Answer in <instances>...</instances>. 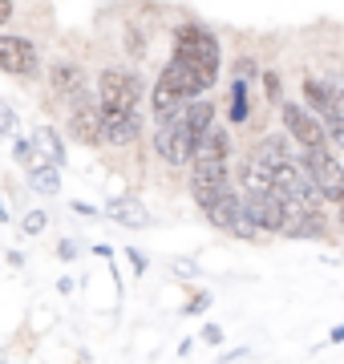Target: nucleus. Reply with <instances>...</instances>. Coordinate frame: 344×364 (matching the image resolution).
I'll return each instance as SVG.
<instances>
[{
  "mask_svg": "<svg viewBox=\"0 0 344 364\" xmlns=\"http://www.w3.org/2000/svg\"><path fill=\"white\" fill-rule=\"evenodd\" d=\"M183 105H186V97H183V93H178L174 85H166V81L158 77V85L150 90V114L158 117V122H166V117H171V114H178Z\"/></svg>",
  "mask_w": 344,
  "mask_h": 364,
  "instance_id": "12",
  "label": "nucleus"
},
{
  "mask_svg": "<svg viewBox=\"0 0 344 364\" xmlns=\"http://www.w3.org/2000/svg\"><path fill=\"white\" fill-rule=\"evenodd\" d=\"M328 340H332V344H340V340H344V324H340V328H332V336H328Z\"/></svg>",
  "mask_w": 344,
  "mask_h": 364,
  "instance_id": "28",
  "label": "nucleus"
},
{
  "mask_svg": "<svg viewBox=\"0 0 344 364\" xmlns=\"http://www.w3.org/2000/svg\"><path fill=\"white\" fill-rule=\"evenodd\" d=\"M304 162L312 170V182L324 195V203H340L344 207V166L340 158L332 154L328 146H316V150H304Z\"/></svg>",
  "mask_w": 344,
  "mask_h": 364,
  "instance_id": "5",
  "label": "nucleus"
},
{
  "mask_svg": "<svg viewBox=\"0 0 344 364\" xmlns=\"http://www.w3.org/2000/svg\"><path fill=\"white\" fill-rule=\"evenodd\" d=\"M73 210H77L81 219H93V215H97V210H93L90 203H73Z\"/></svg>",
  "mask_w": 344,
  "mask_h": 364,
  "instance_id": "25",
  "label": "nucleus"
},
{
  "mask_svg": "<svg viewBox=\"0 0 344 364\" xmlns=\"http://www.w3.org/2000/svg\"><path fill=\"white\" fill-rule=\"evenodd\" d=\"M33 142L45 150V154L53 158L57 166H65V146H61V134L53 130V126H37V134H33Z\"/></svg>",
  "mask_w": 344,
  "mask_h": 364,
  "instance_id": "17",
  "label": "nucleus"
},
{
  "mask_svg": "<svg viewBox=\"0 0 344 364\" xmlns=\"http://www.w3.org/2000/svg\"><path fill=\"white\" fill-rule=\"evenodd\" d=\"M199 340H207V344H223V328L207 324V328H203V336H199Z\"/></svg>",
  "mask_w": 344,
  "mask_h": 364,
  "instance_id": "22",
  "label": "nucleus"
},
{
  "mask_svg": "<svg viewBox=\"0 0 344 364\" xmlns=\"http://www.w3.org/2000/svg\"><path fill=\"white\" fill-rule=\"evenodd\" d=\"M57 251H61V259H73V255H77V247H73L69 239H65V243H61V247H57Z\"/></svg>",
  "mask_w": 344,
  "mask_h": 364,
  "instance_id": "27",
  "label": "nucleus"
},
{
  "mask_svg": "<svg viewBox=\"0 0 344 364\" xmlns=\"http://www.w3.org/2000/svg\"><path fill=\"white\" fill-rule=\"evenodd\" d=\"M49 77H53V90L61 93L65 102H77L81 93H90V90H85V73H81L77 65H53Z\"/></svg>",
  "mask_w": 344,
  "mask_h": 364,
  "instance_id": "13",
  "label": "nucleus"
},
{
  "mask_svg": "<svg viewBox=\"0 0 344 364\" xmlns=\"http://www.w3.org/2000/svg\"><path fill=\"white\" fill-rule=\"evenodd\" d=\"M4 219H9V210H4V203H0V223H4Z\"/></svg>",
  "mask_w": 344,
  "mask_h": 364,
  "instance_id": "29",
  "label": "nucleus"
},
{
  "mask_svg": "<svg viewBox=\"0 0 344 364\" xmlns=\"http://www.w3.org/2000/svg\"><path fill=\"white\" fill-rule=\"evenodd\" d=\"M203 308H207V296H195V299H190V308H186V312L195 316V312H203Z\"/></svg>",
  "mask_w": 344,
  "mask_h": 364,
  "instance_id": "26",
  "label": "nucleus"
},
{
  "mask_svg": "<svg viewBox=\"0 0 344 364\" xmlns=\"http://www.w3.org/2000/svg\"><path fill=\"white\" fill-rule=\"evenodd\" d=\"M231 122L235 126H243L247 117H252V97H247V77H239L235 73V81H231Z\"/></svg>",
  "mask_w": 344,
  "mask_h": 364,
  "instance_id": "14",
  "label": "nucleus"
},
{
  "mask_svg": "<svg viewBox=\"0 0 344 364\" xmlns=\"http://www.w3.org/2000/svg\"><path fill=\"white\" fill-rule=\"evenodd\" d=\"M37 65V49L28 37H0V69L9 77H33Z\"/></svg>",
  "mask_w": 344,
  "mask_h": 364,
  "instance_id": "10",
  "label": "nucleus"
},
{
  "mask_svg": "<svg viewBox=\"0 0 344 364\" xmlns=\"http://www.w3.org/2000/svg\"><path fill=\"white\" fill-rule=\"evenodd\" d=\"M16 130V109L9 102H0V138H9Z\"/></svg>",
  "mask_w": 344,
  "mask_h": 364,
  "instance_id": "19",
  "label": "nucleus"
},
{
  "mask_svg": "<svg viewBox=\"0 0 344 364\" xmlns=\"http://www.w3.org/2000/svg\"><path fill=\"white\" fill-rule=\"evenodd\" d=\"M28 186H33L37 195H57V191H61L57 162H49V166H41V170H28Z\"/></svg>",
  "mask_w": 344,
  "mask_h": 364,
  "instance_id": "18",
  "label": "nucleus"
},
{
  "mask_svg": "<svg viewBox=\"0 0 344 364\" xmlns=\"http://www.w3.org/2000/svg\"><path fill=\"white\" fill-rule=\"evenodd\" d=\"M340 97H344V90H340Z\"/></svg>",
  "mask_w": 344,
  "mask_h": 364,
  "instance_id": "30",
  "label": "nucleus"
},
{
  "mask_svg": "<svg viewBox=\"0 0 344 364\" xmlns=\"http://www.w3.org/2000/svg\"><path fill=\"white\" fill-rule=\"evenodd\" d=\"M304 97L320 114V122H324L328 142L344 150V97H340V90H332L324 81H304Z\"/></svg>",
  "mask_w": 344,
  "mask_h": 364,
  "instance_id": "3",
  "label": "nucleus"
},
{
  "mask_svg": "<svg viewBox=\"0 0 344 364\" xmlns=\"http://www.w3.org/2000/svg\"><path fill=\"white\" fill-rule=\"evenodd\" d=\"M284 126H288V134L304 146V150L328 146V130H324L320 114H308L304 105H284Z\"/></svg>",
  "mask_w": 344,
  "mask_h": 364,
  "instance_id": "9",
  "label": "nucleus"
},
{
  "mask_svg": "<svg viewBox=\"0 0 344 364\" xmlns=\"http://www.w3.org/2000/svg\"><path fill=\"white\" fill-rule=\"evenodd\" d=\"M174 57L219 73V41H215L211 28H203V25H183L174 33Z\"/></svg>",
  "mask_w": 344,
  "mask_h": 364,
  "instance_id": "4",
  "label": "nucleus"
},
{
  "mask_svg": "<svg viewBox=\"0 0 344 364\" xmlns=\"http://www.w3.org/2000/svg\"><path fill=\"white\" fill-rule=\"evenodd\" d=\"M69 134L85 146H106V134H102V102H93L90 93H81L77 102H69Z\"/></svg>",
  "mask_w": 344,
  "mask_h": 364,
  "instance_id": "7",
  "label": "nucleus"
},
{
  "mask_svg": "<svg viewBox=\"0 0 344 364\" xmlns=\"http://www.w3.org/2000/svg\"><path fill=\"white\" fill-rule=\"evenodd\" d=\"M264 90L272 102H279V93H284V85H279V73H264Z\"/></svg>",
  "mask_w": 344,
  "mask_h": 364,
  "instance_id": "20",
  "label": "nucleus"
},
{
  "mask_svg": "<svg viewBox=\"0 0 344 364\" xmlns=\"http://www.w3.org/2000/svg\"><path fill=\"white\" fill-rule=\"evenodd\" d=\"M13 154H16V162H25V170H41V166H49L53 158L45 154L37 142H25V138H16L13 142Z\"/></svg>",
  "mask_w": 344,
  "mask_h": 364,
  "instance_id": "16",
  "label": "nucleus"
},
{
  "mask_svg": "<svg viewBox=\"0 0 344 364\" xmlns=\"http://www.w3.org/2000/svg\"><path fill=\"white\" fill-rule=\"evenodd\" d=\"M102 134L106 146H126L138 138V114H118V109H102Z\"/></svg>",
  "mask_w": 344,
  "mask_h": 364,
  "instance_id": "11",
  "label": "nucleus"
},
{
  "mask_svg": "<svg viewBox=\"0 0 344 364\" xmlns=\"http://www.w3.org/2000/svg\"><path fill=\"white\" fill-rule=\"evenodd\" d=\"M97 102L102 109H118V114H138V102H142V81L130 69H102L97 77Z\"/></svg>",
  "mask_w": 344,
  "mask_h": 364,
  "instance_id": "2",
  "label": "nucleus"
},
{
  "mask_svg": "<svg viewBox=\"0 0 344 364\" xmlns=\"http://www.w3.org/2000/svg\"><path fill=\"white\" fill-rule=\"evenodd\" d=\"M41 227H45V210H33V215H25V231L37 235Z\"/></svg>",
  "mask_w": 344,
  "mask_h": 364,
  "instance_id": "21",
  "label": "nucleus"
},
{
  "mask_svg": "<svg viewBox=\"0 0 344 364\" xmlns=\"http://www.w3.org/2000/svg\"><path fill=\"white\" fill-rule=\"evenodd\" d=\"M227 158H231V138L211 126V134L195 146V158H190L195 178H203V182H227Z\"/></svg>",
  "mask_w": 344,
  "mask_h": 364,
  "instance_id": "6",
  "label": "nucleus"
},
{
  "mask_svg": "<svg viewBox=\"0 0 344 364\" xmlns=\"http://www.w3.org/2000/svg\"><path fill=\"white\" fill-rule=\"evenodd\" d=\"M195 146H199V138H195V130H190V122H186L183 109L171 114L166 122H158V134H154V154H158L162 162H171V166H186V162L195 158Z\"/></svg>",
  "mask_w": 344,
  "mask_h": 364,
  "instance_id": "1",
  "label": "nucleus"
},
{
  "mask_svg": "<svg viewBox=\"0 0 344 364\" xmlns=\"http://www.w3.org/2000/svg\"><path fill=\"white\" fill-rule=\"evenodd\" d=\"M130 263H134V272H138V275L146 272V259H142V251H134V247H130Z\"/></svg>",
  "mask_w": 344,
  "mask_h": 364,
  "instance_id": "24",
  "label": "nucleus"
},
{
  "mask_svg": "<svg viewBox=\"0 0 344 364\" xmlns=\"http://www.w3.org/2000/svg\"><path fill=\"white\" fill-rule=\"evenodd\" d=\"M109 219L114 223H122V227H146V210L138 207V203H130V198H114L109 203Z\"/></svg>",
  "mask_w": 344,
  "mask_h": 364,
  "instance_id": "15",
  "label": "nucleus"
},
{
  "mask_svg": "<svg viewBox=\"0 0 344 364\" xmlns=\"http://www.w3.org/2000/svg\"><path fill=\"white\" fill-rule=\"evenodd\" d=\"M9 16H13V0H0V28L9 25Z\"/></svg>",
  "mask_w": 344,
  "mask_h": 364,
  "instance_id": "23",
  "label": "nucleus"
},
{
  "mask_svg": "<svg viewBox=\"0 0 344 364\" xmlns=\"http://www.w3.org/2000/svg\"><path fill=\"white\" fill-rule=\"evenodd\" d=\"M162 81H166V85H174V90L190 102V97H203V93L215 85V69H203V65L183 61V57H171V65L162 69Z\"/></svg>",
  "mask_w": 344,
  "mask_h": 364,
  "instance_id": "8",
  "label": "nucleus"
}]
</instances>
